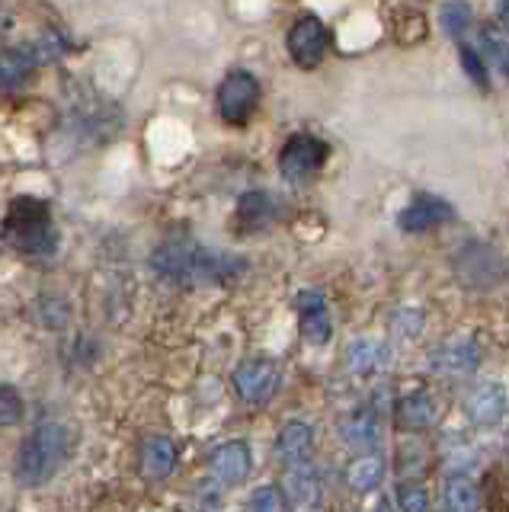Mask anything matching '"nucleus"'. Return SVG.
Instances as JSON below:
<instances>
[{"instance_id":"1","label":"nucleus","mask_w":509,"mask_h":512,"mask_svg":"<svg viewBox=\"0 0 509 512\" xmlns=\"http://www.w3.org/2000/svg\"><path fill=\"white\" fill-rule=\"evenodd\" d=\"M151 269L177 285H215L244 276L247 260L225 250L202 247L196 240H167L151 253Z\"/></svg>"},{"instance_id":"2","label":"nucleus","mask_w":509,"mask_h":512,"mask_svg":"<svg viewBox=\"0 0 509 512\" xmlns=\"http://www.w3.org/2000/svg\"><path fill=\"white\" fill-rule=\"evenodd\" d=\"M74 455V432L65 423H42L20 442L17 480L23 487H42Z\"/></svg>"},{"instance_id":"3","label":"nucleus","mask_w":509,"mask_h":512,"mask_svg":"<svg viewBox=\"0 0 509 512\" xmlns=\"http://www.w3.org/2000/svg\"><path fill=\"white\" fill-rule=\"evenodd\" d=\"M7 240L23 256H36V260H49V256H55L58 253V228L52 224L49 205L33 196H20L7 215Z\"/></svg>"},{"instance_id":"4","label":"nucleus","mask_w":509,"mask_h":512,"mask_svg":"<svg viewBox=\"0 0 509 512\" xmlns=\"http://www.w3.org/2000/svg\"><path fill=\"white\" fill-rule=\"evenodd\" d=\"M218 116L228 125H247L260 103V80L250 71H231L218 84Z\"/></svg>"},{"instance_id":"5","label":"nucleus","mask_w":509,"mask_h":512,"mask_svg":"<svg viewBox=\"0 0 509 512\" xmlns=\"http://www.w3.org/2000/svg\"><path fill=\"white\" fill-rule=\"evenodd\" d=\"M279 365L266 356H250L241 365L234 368L231 384L237 397L250 407H263L266 400H273V394L279 391Z\"/></svg>"},{"instance_id":"6","label":"nucleus","mask_w":509,"mask_h":512,"mask_svg":"<svg viewBox=\"0 0 509 512\" xmlns=\"http://www.w3.org/2000/svg\"><path fill=\"white\" fill-rule=\"evenodd\" d=\"M330 148L314 135H295L285 141V148L279 154V170L289 183H305L314 173H321L327 164Z\"/></svg>"},{"instance_id":"7","label":"nucleus","mask_w":509,"mask_h":512,"mask_svg":"<svg viewBox=\"0 0 509 512\" xmlns=\"http://www.w3.org/2000/svg\"><path fill=\"white\" fill-rule=\"evenodd\" d=\"M285 45H289V55L298 68L314 71L327 52V26L317 20L314 13L298 16L295 26L289 29V36H285Z\"/></svg>"},{"instance_id":"8","label":"nucleus","mask_w":509,"mask_h":512,"mask_svg":"<svg viewBox=\"0 0 509 512\" xmlns=\"http://www.w3.org/2000/svg\"><path fill=\"white\" fill-rule=\"evenodd\" d=\"M455 272H458V279L471 288H493L497 282H503L506 266L490 247L471 244V247H465V253L458 256Z\"/></svg>"},{"instance_id":"9","label":"nucleus","mask_w":509,"mask_h":512,"mask_svg":"<svg viewBox=\"0 0 509 512\" xmlns=\"http://www.w3.org/2000/svg\"><path fill=\"white\" fill-rule=\"evenodd\" d=\"M506 410H509V394L500 381H481L465 397V413L477 429H490L503 423Z\"/></svg>"},{"instance_id":"10","label":"nucleus","mask_w":509,"mask_h":512,"mask_svg":"<svg viewBox=\"0 0 509 512\" xmlns=\"http://www.w3.org/2000/svg\"><path fill=\"white\" fill-rule=\"evenodd\" d=\"M455 215L458 212L445 199L417 196L401 215H397V224H401V231H407V234H420V231H429V228H439V224L455 221Z\"/></svg>"},{"instance_id":"11","label":"nucleus","mask_w":509,"mask_h":512,"mask_svg":"<svg viewBox=\"0 0 509 512\" xmlns=\"http://www.w3.org/2000/svg\"><path fill=\"white\" fill-rule=\"evenodd\" d=\"M477 362H481V346L468 336H455L436 346V352L429 356V368L439 375H471Z\"/></svg>"},{"instance_id":"12","label":"nucleus","mask_w":509,"mask_h":512,"mask_svg":"<svg viewBox=\"0 0 509 512\" xmlns=\"http://www.w3.org/2000/svg\"><path fill=\"white\" fill-rule=\"evenodd\" d=\"M209 464L221 487H237V484H244L253 468V452L247 442H225L212 452Z\"/></svg>"},{"instance_id":"13","label":"nucleus","mask_w":509,"mask_h":512,"mask_svg":"<svg viewBox=\"0 0 509 512\" xmlns=\"http://www.w3.org/2000/svg\"><path fill=\"white\" fill-rule=\"evenodd\" d=\"M298 327H301V336H305L311 346H324L333 336V320H330L327 301L321 292H301L298 295Z\"/></svg>"},{"instance_id":"14","label":"nucleus","mask_w":509,"mask_h":512,"mask_svg":"<svg viewBox=\"0 0 509 512\" xmlns=\"http://www.w3.org/2000/svg\"><path fill=\"white\" fill-rule=\"evenodd\" d=\"M394 420L404 432H423L439 420V400L429 391H413L394 404Z\"/></svg>"},{"instance_id":"15","label":"nucleus","mask_w":509,"mask_h":512,"mask_svg":"<svg viewBox=\"0 0 509 512\" xmlns=\"http://www.w3.org/2000/svg\"><path fill=\"white\" fill-rule=\"evenodd\" d=\"M340 439L346 442V448H353V452H372V448H378L381 426H378L375 410L349 413L346 420L340 423Z\"/></svg>"},{"instance_id":"16","label":"nucleus","mask_w":509,"mask_h":512,"mask_svg":"<svg viewBox=\"0 0 509 512\" xmlns=\"http://www.w3.org/2000/svg\"><path fill=\"white\" fill-rule=\"evenodd\" d=\"M276 452L285 464H308L314 452V429L301 420H292L279 429Z\"/></svg>"},{"instance_id":"17","label":"nucleus","mask_w":509,"mask_h":512,"mask_svg":"<svg viewBox=\"0 0 509 512\" xmlns=\"http://www.w3.org/2000/svg\"><path fill=\"white\" fill-rule=\"evenodd\" d=\"M177 468V445L167 436H148L141 445V471L148 480H164Z\"/></svg>"},{"instance_id":"18","label":"nucleus","mask_w":509,"mask_h":512,"mask_svg":"<svg viewBox=\"0 0 509 512\" xmlns=\"http://www.w3.org/2000/svg\"><path fill=\"white\" fill-rule=\"evenodd\" d=\"M276 215H279V205L263 189L244 192L241 202H237V221H241L244 228H266Z\"/></svg>"},{"instance_id":"19","label":"nucleus","mask_w":509,"mask_h":512,"mask_svg":"<svg viewBox=\"0 0 509 512\" xmlns=\"http://www.w3.org/2000/svg\"><path fill=\"white\" fill-rule=\"evenodd\" d=\"M285 490H289L295 506L311 509V506L321 503V480H317V471L311 468V461L308 464H292L289 477H285Z\"/></svg>"},{"instance_id":"20","label":"nucleus","mask_w":509,"mask_h":512,"mask_svg":"<svg viewBox=\"0 0 509 512\" xmlns=\"http://www.w3.org/2000/svg\"><path fill=\"white\" fill-rule=\"evenodd\" d=\"M385 458L378 455H365V458H356L353 464H349V487H353L356 493H372L381 487V480H385Z\"/></svg>"},{"instance_id":"21","label":"nucleus","mask_w":509,"mask_h":512,"mask_svg":"<svg viewBox=\"0 0 509 512\" xmlns=\"http://www.w3.org/2000/svg\"><path fill=\"white\" fill-rule=\"evenodd\" d=\"M381 365H385V346L375 340H353L346 346V368L353 375H372Z\"/></svg>"},{"instance_id":"22","label":"nucleus","mask_w":509,"mask_h":512,"mask_svg":"<svg viewBox=\"0 0 509 512\" xmlns=\"http://www.w3.org/2000/svg\"><path fill=\"white\" fill-rule=\"evenodd\" d=\"M442 503H445V512H477L481 509V490H477V484L468 477H452L449 484H445Z\"/></svg>"},{"instance_id":"23","label":"nucleus","mask_w":509,"mask_h":512,"mask_svg":"<svg viewBox=\"0 0 509 512\" xmlns=\"http://www.w3.org/2000/svg\"><path fill=\"white\" fill-rule=\"evenodd\" d=\"M439 20H442V29L449 32L455 42H461L468 36L471 23H474V10H471L468 0H445Z\"/></svg>"},{"instance_id":"24","label":"nucleus","mask_w":509,"mask_h":512,"mask_svg":"<svg viewBox=\"0 0 509 512\" xmlns=\"http://www.w3.org/2000/svg\"><path fill=\"white\" fill-rule=\"evenodd\" d=\"M481 42H484V55L490 58L493 71H500L509 80V32L500 26H484Z\"/></svg>"},{"instance_id":"25","label":"nucleus","mask_w":509,"mask_h":512,"mask_svg":"<svg viewBox=\"0 0 509 512\" xmlns=\"http://www.w3.org/2000/svg\"><path fill=\"white\" fill-rule=\"evenodd\" d=\"M394 500L401 506V512H429V493L420 484H413V480L397 484Z\"/></svg>"},{"instance_id":"26","label":"nucleus","mask_w":509,"mask_h":512,"mask_svg":"<svg viewBox=\"0 0 509 512\" xmlns=\"http://www.w3.org/2000/svg\"><path fill=\"white\" fill-rule=\"evenodd\" d=\"M250 512H289V503H285V493L273 484H266L260 490H253L250 496Z\"/></svg>"},{"instance_id":"27","label":"nucleus","mask_w":509,"mask_h":512,"mask_svg":"<svg viewBox=\"0 0 509 512\" xmlns=\"http://www.w3.org/2000/svg\"><path fill=\"white\" fill-rule=\"evenodd\" d=\"M23 397L17 394V388L13 384H4V391H0V420H4V426H13V423H20L23 420Z\"/></svg>"},{"instance_id":"28","label":"nucleus","mask_w":509,"mask_h":512,"mask_svg":"<svg viewBox=\"0 0 509 512\" xmlns=\"http://www.w3.org/2000/svg\"><path fill=\"white\" fill-rule=\"evenodd\" d=\"M458 58H461V64H465V71H468V77L474 80V84L487 90L490 80H487V71H484V58L477 55L471 45H465V42L458 45Z\"/></svg>"},{"instance_id":"29","label":"nucleus","mask_w":509,"mask_h":512,"mask_svg":"<svg viewBox=\"0 0 509 512\" xmlns=\"http://www.w3.org/2000/svg\"><path fill=\"white\" fill-rule=\"evenodd\" d=\"M500 26L509 32V0H500Z\"/></svg>"},{"instance_id":"30","label":"nucleus","mask_w":509,"mask_h":512,"mask_svg":"<svg viewBox=\"0 0 509 512\" xmlns=\"http://www.w3.org/2000/svg\"><path fill=\"white\" fill-rule=\"evenodd\" d=\"M372 512H394V509H391V503H388V500H381Z\"/></svg>"},{"instance_id":"31","label":"nucleus","mask_w":509,"mask_h":512,"mask_svg":"<svg viewBox=\"0 0 509 512\" xmlns=\"http://www.w3.org/2000/svg\"><path fill=\"white\" fill-rule=\"evenodd\" d=\"M506 458H509V436H506Z\"/></svg>"}]
</instances>
